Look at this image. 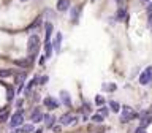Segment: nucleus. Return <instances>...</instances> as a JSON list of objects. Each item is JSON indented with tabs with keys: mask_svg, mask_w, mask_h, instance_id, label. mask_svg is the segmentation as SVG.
Instances as JSON below:
<instances>
[{
	"mask_svg": "<svg viewBox=\"0 0 152 133\" xmlns=\"http://www.w3.org/2000/svg\"><path fill=\"white\" fill-rule=\"evenodd\" d=\"M38 49H40V37L30 35V38H28V41H27V51H28V59L32 62L35 60V56H37Z\"/></svg>",
	"mask_w": 152,
	"mask_h": 133,
	"instance_id": "f257e3e1",
	"label": "nucleus"
},
{
	"mask_svg": "<svg viewBox=\"0 0 152 133\" xmlns=\"http://www.w3.org/2000/svg\"><path fill=\"white\" fill-rule=\"evenodd\" d=\"M136 117V113L133 111V108L130 106H124L122 108V116H121V122H128V121H132V119H135Z\"/></svg>",
	"mask_w": 152,
	"mask_h": 133,
	"instance_id": "f03ea898",
	"label": "nucleus"
},
{
	"mask_svg": "<svg viewBox=\"0 0 152 133\" xmlns=\"http://www.w3.org/2000/svg\"><path fill=\"white\" fill-rule=\"evenodd\" d=\"M151 81H152V66H147V68L140 75V84L146 86V84H149Z\"/></svg>",
	"mask_w": 152,
	"mask_h": 133,
	"instance_id": "7ed1b4c3",
	"label": "nucleus"
},
{
	"mask_svg": "<svg viewBox=\"0 0 152 133\" xmlns=\"http://www.w3.org/2000/svg\"><path fill=\"white\" fill-rule=\"evenodd\" d=\"M24 121V113L22 111H18V113H14L13 114V117H11V121H10V127L14 128V127H19L22 124Z\"/></svg>",
	"mask_w": 152,
	"mask_h": 133,
	"instance_id": "20e7f679",
	"label": "nucleus"
},
{
	"mask_svg": "<svg viewBox=\"0 0 152 133\" xmlns=\"http://www.w3.org/2000/svg\"><path fill=\"white\" fill-rule=\"evenodd\" d=\"M75 121H78V117H75L73 114H70V113H66L64 114V116H60V124L62 125H71V124H75Z\"/></svg>",
	"mask_w": 152,
	"mask_h": 133,
	"instance_id": "39448f33",
	"label": "nucleus"
},
{
	"mask_svg": "<svg viewBox=\"0 0 152 133\" xmlns=\"http://www.w3.org/2000/svg\"><path fill=\"white\" fill-rule=\"evenodd\" d=\"M70 0H57V11H68Z\"/></svg>",
	"mask_w": 152,
	"mask_h": 133,
	"instance_id": "423d86ee",
	"label": "nucleus"
},
{
	"mask_svg": "<svg viewBox=\"0 0 152 133\" xmlns=\"http://www.w3.org/2000/svg\"><path fill=\"white\" fill-rule=\"evenodd\" d=\"M30 119H32V122H33V124L40 122L41 119H43V113H41L38 108H35V109L32 111V116H30Z\"/></svg>",
	"mask_w": 152,
	"mask_h": 133,
	"instance_id": "0eeeda50",
	"label": "nucleus"
},
{
	"mask_svg": "<svg viewBox=\"0 0 152 133\" xmlns=\"http://www.w3.org/2000/svg\"><path fill=\"white\" fill-rule=\"evenodd\" d=\"M45 104H46L49 109H56L57 106H59V102H57L56 98H52V97H46V98H45Z\"/></svg>",
	"mask_w": 152,
	"mask_h": 133,
	"instance_id": "6e6552de",
	"label": "nucleus"
},
{
	"mask_svg": "<svg viewBox=\"0 0 152 133\" xmlns=\"http://www.w3.org/2000/svg\"><path fill=\"white\" fill-rule=\"evenodd\" d=\"M116 19H117V21H121V22L127 21V13H125V10H124L122 7L117 10V13H116Z\"/></svg>",
	"mask_w": 152,
	"mask_h": 133,
	"instance_id": "1a4fd4ad",
	"label": "nucleus"
},
{
	"mask_svg": "<svg viewBox=\"0 0 152 133\" xmlns=\"http://www.w3.org/2000/svg\"><path fill=\"white\" fill-rule=\"evenodd\" d=\"M60 43H62V33H57L56 35V40L52 43V46H54V51L59 52L60 51Z\"/></svg>",
	"mask_w": 152,
	"mask_h": 133,
	"instance_id": "9d476101",
	"label": "nucleus"
},
{
	"mask_svg": "<svg viewBox=\"0 0 152 133\" xmlns=\"http://www.w3.org/2000/svg\"><path fill=\"white\" fill-rule=\"evenodd\" d=\"M43 119H45V122H46V127H48V128H51L52 125H54V121H56V117H54V116H49V114H46V116H43Z\"/></svg>",
	"mask_w": 152,
	"mask_h": 133,
	"instance_id": "9b49d317",
	"label": "nucleus"
},
{
	"mask_svg": "<svg viewBox=\"0 0 152 133\" xmlns=\"http://www.w3.org/2000/svg\"><path fill=\"white\" fill-rule=\"evenodd\" d=\"M18 133H33V125L32 124H27V125H22L18 130Z\"/></svg>",
	"mask_w": 152,
	"mask_h": 133,
	"instance_id": "f8f14e48",
	"label": "nucleus"
},
{
	"mask_svg": "<svg viewBox=\"0 0 152 133\" xmlns=\"http://www.w3.org/2000/svg\"><path fill=\"white\" fill-rule=\"evenodd\" d=\"M45 49H46V59H48V57H51V54H52V49H54V46H52V43H51V41H46Z\"/></svg>",
	"mask_w": 152,
	"mask_h": 133,
	"instance_id": "ddd939ff",
	"label": "nucleus"
},
{
	"mask_svg": "<svg viewBox=\"0 0 152 133\" xmlns=\"http://www.w3.org/2000/svg\"><path fill=\"white\" fill-rule=\"evenodd\" d=\"M14 64L26 68V66H30V65H32V60H30V59H27V60H14Z\"/></svg>",
	"mask_w": 152,
	"mask_h": 133,
	"instance_id": "4468645a",
	"label": "nucleus"
},
{
	"mask_svg": "<svg viewBox=\"0 0 152 133\" xmlns=\"http://www.w3.org/2000/svg\"><path fill=\"white\" fill-rule=\"evenodd\" d=\"M46 41L51 40V33H52V24L51 22H46Z\"/></svg>",
	"mask_w": 152,
	"mask_h": 133,
	"instance_id": "2eb2a0df",
	"label": "nucleus"
},
{
	"mask_svg": "<svg viewBox=\"0 0 152 133\" xmlns=\"http://www.w3.org/2000/svg\"><path fill=\"white\" fill-rule=\"evenodd\" d=\"M41 22H43V21H41V18H37L35 21H33V22L30 24V26H28V30H33V28L40 27V26H41Z\"/></svg>",
	"mask_w": 152,
	"mask_h": 133,
	"instance_id": "dca6fc26",
	"label": "nucleus"
},
{
	"mask_svg": "<svg viewBox=\"0 0 152 133\" xmlns=\"http://www.w3.org/2000/svg\"><path fill=\"white\" fill-rule=\"evenodd\" d=\"M109 108H111V111H114V113L121 111V106H119L117 102H109Z\"/></svg>",
	"mask_w": 152,
	"mask_h": 133,
	"instance_id": "f3484780",
	"label": "nucleus"
},
{
	"mask_svg": "<svg viewBox=\"0 0 152 133\" xmlns=\"http://www.w3.org/2000/svg\"><path fill=\"white\" fill-rule=\"evenodd\" d=\"M151 122H152V117H146V116H144V117L141 119V125H140V127H142V128H146V127L149 125Z\"/></svg>",
	"mask_w": 152,
	"mask_h": 133,
	"instance_id": "a211bd4d",
	"label": "nucleus"
},
{
	"mask_svg": "<svg viewBox=\"0 0 152 133\" xmlns=\"http://www.w3.org/2000/svg\"><path fill=\"white\" fill-rule=\"evenodd\" d=\"M60 98H62V102H64L65 104H70V97H68V94H66V92H62Z\"/></svg>",
	"mask_w": 152,
	"mask_h": 133,
	"instance_id": "6ab92c4d",
	"label": "nucleus"
},
{
	"mask_svg": "<svg viewBox=\"0 0 152 133\" xmlns=\"http://www.w3.org/2000/svg\"><path fill=\"white\" fill-rule=\"evenodd\" d=\"M78 13H79V10H73V11H71V22H78Z\"/></svg>",
	"mask_w": 152,
	"mask_h": 133,
	"instance_id": "aec40b11",
	"label": "nucleus"
},
{
	"mask_svg": "<svg viewBox=\"0 0 152 133\" xmlns=\"http://www.w3.org/2000/svg\"><path fill=\"white\" fill-rule=\"evenodd\" d=\"M11 75H13L11 70H0V78H8Z\"/></svg>",
	"mask_w": 152,
	"mask_h": 133,
	"instance_id": "412c9836",
	"label": "nucleus"
},
{
	"mask_svg": "<svg viewBox=\"0 0 152 133\" xmlns=\"http://www.w3.org/2000/svg\"><path fill=\"white\" fill-rule=\"evenodd\" d=\"M7 92H8V95H7V98H8V102H11L13 100V97H14V90H13V87H7Z\"/></svg>",
	"mask_w": 152,
	"mask_h": 133,
	"instance_id": "4be33fe9",
	"label": "nucleus"
},
{
	"mask_svg": "<svg viewBox=\"0 0 152 133\" xmlns=\"http://www.w3.org/2000/svg\"><path fill=\"white\" fill-rule=\"evenodd\" d=\"M26 76H27L26 73L18 75V76H16V84H18V86H19V84H22V83H24V79H26Z\"/></svg>",
	"mask_w": 152,
	"mask_h": 133,
	"instance_id": "5701e85b",
	"label": "nucleus"
},
{
	"mask_svg": "<svg viewBox=\"0 0 152 133\" xmlns=\"http://www.w3.org/2000/svg\"><path fill=\"white\" fill-rule=\"evenodd\" d=\"M8 116H10V113H8V111H3L2 114H0V124L7 122V121H8Z\"/></svg>",
	"mask_w": 152,
	"mask_h": 133,
	"instance_id": "b1692460",
	"label": "nucleus"
},
{
	"mask_svg": "<svg viewBox=\"0 0 152 133\" xmlns=\"http://www.w3.org/2000/svg\"><path fill=\"white\" fill-rule=\"evenodd\" d=\"M92 121H94V122H102V121H103V116H102L100 113H98V114H94V116H92Z\"/></svg>",
	"mask_w": 152,
	"mask_h": 133,
	"instance_id": "393cba45",
	"label": "nucleus"
},
{
	"mask_svg": "<svg viewBox=\"0 0 152 133\" xmlns=\"http://www.w3.org/2000/svg\"><path fill=\"white\" fill-rule=\"evenodd\" d=\"M146 5H147V7H146V11H147V16H152V3H149V2H147Z\"/></svg>",
	"mask_w": 152,
	"mask_h": 133,
	"instance_id": "a878e982",
	"label": "nucleus"
},
{
	"mask_svg": "<svg viewBox=\"0 0 152 133\" xmlns=\"http://www.w3.org/2000/svg\"><path fill=\"white\" fill-rule=\"evenodd\" d=\"M95 103H97V104H103V103H104V98L102 97V95H97V98H95Z\"/></svg>",
	"mask_w": 152,
	"mask_h": 133,
	"instance_id": "bb28decb",
	"label": "nucleus"
},
{
	"mask_svg": "<svg viewBox=\"0 0 152 133\" xmlns=\"http://www.w3.org/2000/svg\"><path fill=\"white\" fill-rule=\"evenodd\" d=\"M100 114H102L103 117H104V116H108V109H104V108H103V109H100Z\"/></svg>",
	"mask_w": 152,
	"mask_h": 133,
	"instance_id": "cd10ccee",
	"label": "nucleus"
},
{
	"mask_svg": "<svg viewBox=\"0 0 152 133\" xmlns=\"http://www.w3.org/2000/svg\"><path fill=\"white\" fill-rule=\"evenodd\" d=\"M46 81H48V76H43V78L40 79V84H46Z\"/></svg>",
	"mask_w": 152,
	"mask_h": 133,
	"instance_id": "c85d7f7f",
	"label": "nucleus"
},
{
	"mask_svg": "<svg viewBox=\"0 0 152 133\" xmlns=\"http://www.w3.org/2000/svg\"><path fill=\"white\" fill-rule=\"evenodd\" d=\"M140 2H141V3H147L149 0H140Z\"/></svg>",
	"mask_w": 152,
	"mask_h": 133,
	"instance_id": "c756f323",
	"label": "nucleus"
},
{
	"mask_svg": "<svg viewBox=\"0 0 152 133\" xmlns=\"http://www.w3.org/2000/svg\"><path fill=\"white\" fill-rule=\"evenodd\" d=\"M33 133H43L41 130H33Z\"/></svg>",
	"mask_w": 152,
	"mask_h": 133,
	"instance_id": "7c9ffc66",
	"label": "nucleus"
},
{
	"mask_svg": "<svg viewBox=\"0 0 152 133\" xmlns=\"http://www.w3.org/2000/svg\"><path fill=\"white\" fill-rule=\"evenodd\" d=\"M116 2H117L119 5H122V2H124V0H116Z\"/></svg>",
	"mask_w": 152,
	"mask_h": 133,
	"instance_id": "2f4dec72",
	"label": "nucleus"
},
{
	"mask_svg": "<svg viewBox=\"0 0 152 133\" xmlns=\"http://www.w3.org/2000/svg\"><path fill=\"white\" fill-rule=\"evenodd\" d=\"M22 2H26V0H22Z\"/></svg>",
	"mask_w": 152,
	"mask_h": 133,
	"instance_id": "473e14b6",
	"label": "nucleus"
}]
</instances>
